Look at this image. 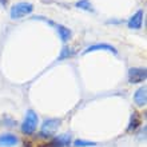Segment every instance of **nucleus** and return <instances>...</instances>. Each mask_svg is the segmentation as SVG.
Returning <instances> with one entry per match:
<instances>
[{
    "label": "nucleus",
    "instance_id": "6",
    "mask_svg": "<svg viewBox=\"0 0 147 147\" xmlns=\"http://www.w3.org/2000/svg\"><path fill=\"white\" fill-rule=\"evenodd\" d=\"M142 22H143V11H138L135 15L131 16V19L128 20V28L139 30L140 26H142Z\"/></svg>",
    "mask_w": 147,
    "mask_h": 147
},
{
    "label": "nucleus",
    "instance_id": "5",
    "mask_svg": "<svg viewBox=\"0 0 147 147\" xmlns=\"http://www.w3.org/2000/svg\"><path fill=\"white\" fill-rule=\"evenodd\" d=\"M147 72L144 68H130L128 71V82L130 83H140L144 82Z\"/></svg>",
    "mask_w": 147,
    "mask_h": 147
},
{
    "label": "nucleus",
    "instance_id": "9",
    "mask_svg": "<svg viewBox=\"0 0 147 147\" xmlns=\"http://www.w3.org/2000/svg\"><path fill=\"white\" fill-rule=\"evenodd\" d=\"M18 143V138L12 134H5L0 136V147H12Z\"/></svg>",
    "mask_w": 147,
    "mask_h": 147
},
{
    "label": "nucleus",
    "instance_id": "8",
    "mask_svg": "<svg viewBox=\"0 0 147 147\" xmlns=\"http://www.w3.org/2000/svg\"><path fill=\"white\" fill-rule=\"evenodd\" d=\"M100 50H105V51H110V52H114V54H116V50L115 47L110 46V44H94V46H90L87 47L84 50V52L83 54H88V52H94V51H100Z\"/></svg>",
    "mask_w": 147,
    "mask_h": 147
},
{
    "label": "nucleus",
    "instance_id": "2",
    "mask_svg": "<svg viewBox=\"0 0 147 147\" xmlns=\"http://www.w3.org/2000/svg\"><path fill=\"white\" fill-rule=\"evenodd\" d=\"M38 122H39L38 115H36L32 110H28L27 115H26V119H24V122H23V126H22V131H23L24 134H27V135L34 134V131H35L36 127H38Z\"/></svg>",
    "mask_w": 147,
    "mask_h": 147
},
{
    "label": "nucleus",
    "instance_id": "12",
    "mask_svg": "<svg viewBox=\"0 0 147 147\" xmlns=\"http://www.w3.org/2000/svg\"><path fill=\"white\" fill-rule=\"evenodd\" d=\"M76 7L78 8H83V9H86V11H92L91 3H90L88 0H80V1H78Z\"/></svg>",
    "mask_w": 147,
    "mask_h": 147
},
{
    "label": "nucleus",
    "instance_id": "7",
    "mask_svg": "<svg viewBox=\"0 0 147 147\" xmlns=\"http://www.w3.org/2000/svg\"><path fill=\"white\" fill-rule=\"evenodd\" d=\"M134 100L138 106H146V102H147V88L146 86L140 87L138 91L135 92L134 95Z\"/></svg>",
    "mask_w": 147,
    "mask_h": 147
},
{
    "label": "nucleus",
    "instance_id": "11",
    "mask_svg": "<svg viewBox=\"0 0 147 147\" xmlns=\"http://www.w3.org/2000/svg\"><path fill=\"white\" fill-rule=\"evenodd\" d=\"M140 124V119H139V116H138V114L136 112H134L131 116V122H130V126L127 127L128 131H131V130H135L138 126Z\"/></svg>",
    "mask_w": 147,
    "mask_h": 147
},
{
    "label": "nucleus",
    "instance_id": "3",
    "mask_svg": "<svg viewBox=\"0 0 147 147\" xmlns=\"http://www.w3.org/2000/svg\"><path fill=\"white\" fill-rule=\"evenodd\" d=\"M34 11V5L31 3H18L11 8V18L12 19H22L23 16L30 15Z\"/></svg>",
    "mask_w": 147,
    "mask_h": 147
},
{
    "label": "nucleus",
    "instance_id": "13",
    "mask_svg": "<svg viewBox=\"0 0 147 147\" xmlns=\"http://www.w3.org/2000/svg\"><path fill=\"white\" fill-rule=\"evenodd\" d=\"M74 144L76 147H88V146H96L95 142H88V140H82V139H78L74 142Z\"/></svg>",
    "mask_w": 147,
    "mask_h": 147
},
{
    "label": "nucleus",
    "instance_id": "10",
    "mask_svg": "<svg viewBox=\"0 0 147 147\" xmlns=\"http://www.w3.org/2000/svg\"><path fill=\"white\" fill-rule=\"evenodd\" d=\"M56 31L59 32V36H60V39H62L63 42H67V40L71 38V31L68 28L64 27V26L58 24V26H56Z\"/></svg>",
    "mask_w": 147,
    "mask_h": 147
},
{
    "label": "nucleus",
    "instance_id": "1",
    "mask_svg": "<svg viewBox=\"0 0 147 147\" xmlns=\"http://www.w3.org/2000/svg\"><path fill=\"white\" fill-rule=\"evenodd\" d=\"M62 123L60 119H56V118H51V119H46L42 124V130H40V135L44 136V138H50V136L55 135L56 131H58L59 126Z\"/></svg>",
    "mask_w": 147,
    "mask_h": 147
},
{
    "label": "nucleus",
    "instance_id": "4",
    "mask_svg": "<svg viewBox=\"0 0 147 147\" xmlns=\"http://www.w3.org/2000/svg\"><path fill=\"white\" fill-rule=\"evenodd\" d=\"M71 144V135L68 134H62L60 136L51 140L50 143H43L39 147H68Z\"/></svg>",
    "mask_w": 147,
    "mask_h": 147
}]
</instances>
